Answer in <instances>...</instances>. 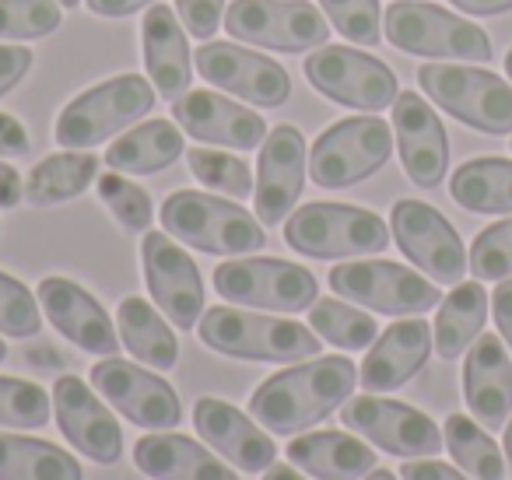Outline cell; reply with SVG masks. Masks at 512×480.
<instances>
[{
    "instance_id": "10",
    "label": "cell",
    "mask_w": 512,
    "mask_h": 480,
    "mask_svg": "<svg viewBox=\"0 0 512 480\" xmlns=\"http://www.w3.org/2000/svg\"><path fill=\"white\" fill-rule=\"evenodd\" d=\"M302 71L316 92L358 113H383L400 95L397 74L379 57L351 46H320L306 57Z\"/></svg>"
},
{
    "instance_id": "23",
    "label": "cell",
    "mask_w": 512,
    "mask_h": 480,
    "mask_svg": "<svg viewBox=\"0 0 512 480\" xmlns=\"http://www.w3.org/2000/svg\"><path fill=\"white\" fill-rule=\"evenodd\" d=\"M36 295H39V305H43L46 319H50L71 344H78L81 351H88V354H99V358H116V354H120L116 326L109 323V312L102 309L92 291L67 281V277H43Z\"/></svg>"
},
{
    "instance_id": "54",
    "label": "cell",
    "mask_w": 512,
    "mask_h": 480,
    "mask_svg": "<svg viewBox=\"0 0 512 480\" xmlns=\"http://www.w3.org/2000/svg\"><path fill=\"white\" fill-rule=\"evenodd\" d=\"M365 480H400V477H397V473L379 470V466H376V470H372V473H365Z\"/></svg>"
},
{
    "instance_id": "14",
    "label": "cell",
    "mask_w": 512,
    "mask_h": 480,
    "mask_svg": "<svg viewBox=\"0 0 512 480\" xmlns=\"http://www.w3.org/2000/svg\"><path fill=\"white\" fill-rule=\"evenodd\" d=\"M390 232L400 253L435 284H460L470 270L456 228L425 200H397L390 211Z\"/></svg>"
},
{
    "instance_id": "17",
    "label": "cell",
    "mask_w": 512,
    "mask_h": 480,
    "mask_svg": "<svg viewBox=\"0 0 512 480\" xmlns=\"http://www.w3.org/2000/svg\"><path fill=\"white\" fill-rule=\"evenodd\" d=\"M144 281L172 326L193 330L204 316V281L193 256L169 232H148L141 242Z\"/></svg>"
},
{
    "instance_id": "3",
    "label": "cell",
    "mask_w": 512,
    "mask_h": 480,
    "mask_svg": "<svg viewBox=\"0 0 512 480\" xmlns=\"http://www.w3.org/2000/svg\"><path fill=\"white\" fill-rule=\"evenodd\" d=\"M162 225L172 239L211 256H246L264 249L267 242L260 218L242 211L232 200L197 190H179L172 197H165Z\"/></svg>"
},
{
    "instance_id": "46",
    "label": "cell",
    "mask_w": 512,
    "mask_h": 480,
    "mask_svg": "<svg viewBox=\"0 0 512 480\" xmlns=\"http://www.w3.org/2000/svg\"><path fill=\"white\" fill-rule=\"evenodd\" d=\"M32 141L25 134V127L11 113H0V155L4 158H22L29 155Z\"/></svg>"
},
{
    "instance_id": "29",
    "label": "cell",
    "mask_w": 512,
    "mask_h": 480,
    "mask_svg": "<svg viewBox=\"0 0 512 480\" xmlns=\"http://www.w3.org/2000/svg\"><path fill=\"white\" fill-rule=\"evenodd\" d=\"M116 330L120 340L130 354H134L141 365H151L158 372H169L179 361V340L172 333L169 319L141 295H130L116 309Z\"/></svg>"
},
{
    "instance_id": "30",
    "label": "cell",
    "mask_w": 512,
    "mask_h": 480,
    "mask_svg": "<svg viewBox=\"0 0 512 480\" xmlns=\"http://www.w3.org/2000/svg\"><path fill=\"white\" fill-rule=\"evenodd\" d=\"M488 319V291L481 281H460L446 298L439 302V316L432 326L435 354L446 361H456L460 354L470 351L484 330Z\"/></svg>"
},
{
    "instance_id": "12",
    "label": "cell",
    "mask_w": 512,
    "mask_h": 480,
    "mask_svg": "<svg viewBox=\"0 0 512 480\" xmlns=\"http://www.w3.org/2000/svg\"><path fill=\"white\" fill-rule=\"evenodd\" d=\"M221 25L232 39L281 53L320 50L330 39V22L309 0H232Z\"/></svg>"
},
{
    "instance_id": "24",
    "label": "cell",
    "mask_w": 512,
    "mask_h": 480,
    "mask_svg": "<svg viewBox=\"0 0 512 480\" xmlns=\"http://www.w3.org/2000/svg\"><path fill=\"white\" fill-rule=\"evenodd\" d=\"M463 396L477 421L488 431L505 428L512 414V358L502 337L481 333L463 361Z\"/></svg>"
},
{
    "instance_id": "7",
    "label": "cell",
    "mask_w": 512,
    "mask_h": 480,
    "mask_svg": "<svg viewBox=\"0 0 512 480\" xmlns=\"http://www.w3.org/2000/svg\"><path fill=\"white\" fill-rule=\"evenodd\" d=\"M418 85L442 113L481 134H512V85L481 67L421 64Z\"/></svg>"
},
{
    "instance_id": "53",
    "label": "cell",
    "mask_w": 512,
    "mask_h": 480,
    "mask_svg": "<svg viewBox=\"0 0 512 480\" xmlns=\"http://www.w3.org/2000/svg\"><path fill=\"white\" fill-rule=\"evenodd\" d=\"M505 463H509V473H512V421L505 424Z\"/></svg>"
},
{
    "instance_id": "16",
    "label": "cell",
    "mask_w": 512,
    "mask_h": 480,
    "mask_svg": "<svg viewBox=\"0 0 512 480\" xmlns=\"http://www.w3.org/2000/svg\"><path fill=\"white\" fill-rule=\"evenodd\" d=\"M92 386L109 407L148 431H172L183 421V403L176 389L137 361L102 358L99 365H92Z\"/></svg>"
},
{
    "instance_id": "1",
    "label": "cell",
    "mask_w": 512,
    "mask_h": 480,
    "mask_svg": "<svg viewBox=\"0 0 512 480\" xmlns=\"http://www.w3.org/2000/svg\"><path fill=\"white\" fill-rule=\"evenodd\" d=\"M358 368L351 358H309L274 372L249 396V414L274 435H299L351 400Z\"/></svg>"
},
{
    "instance_id": "38",
    "label": "cell",
    "mask_w": 512,
    "mask_h": 480,
    "mask_svg": "<svg viewBox=\"0 0 512 480\" xmlns=\"http://www.w3.org/2000/svg\"><path fill=\"white\" fill-rule=\"evenodd\" d=\"M50 393L39 382L0 375V428H46Z\"/></svg>"
},
{
    "instance_id": "2",
    "label": "cell",
    "mask_w": 512,
    "mask_h": 480,
    "mask_svg": "<svg viewBox=\"0 0 512 480\" xmlns=\"http://www.w3.org/2000/svg\"><path fill=\"white\" fill-rule=\"evenodd\" d=\"M197 333L211 351L239 361H309L320 358L323 340L295 319L260 316L239 305H214L200 316Z\"/></svg>"
},
{
    "instance_id": "39",
    "label": "cell",
    "mask_w": 512,
    "mask_h": 480,
    "mask_svg": "<svg viewBox=\"0 0 512 480\" xmlns=\"http://www.w3.org/2000/svg\"><path fill=\"white\" fill-rule=\"evenodd\" d=\"M60 0H0V39H43L60 29Z\"/></svg>"
},
{
    "instance_id": "48",
    "label": "cell",
    "mask_w": 512,
    "mask_h": 480,
    "mask_svg": "<svg viewBox=\"0 0 512 480\" xmlns=\"http://www.w3.org/2000/svg\"><path fill=\"white\" fill-rule=\"evenodd\" d=\"M400 480H467V477L460 470H453L449 463H435L432 456H425L421 463L414 459V463L400 466Z\"/></svg>"
},
{
    "instance_id": "21",
    "label": "cell",
    "mask_w": 512,
    "mask_h": 480,
    "mask_svg": "<svg viewBox=\"0 0 512 480\" xmlns=\"http://www.w3.org/2000/svg\"><path fill=\"white\" fill-rule=\"evenodd\" d=\"M393 137L411 183L421 190H435L446 179L449 137L439 113L418 92H400L393 102Z\"/></svg>"
},
{
    "instance_id": "42",
    "label": "cell",
    "mask_w": 512,
    "mask_h": 480,
    "mask_svg": "<svg viewBox=\"0 0 512 480\" xmlns=\"http://www.w3.org/2000/svg\"><path fill=\"white\" fill-rule=\"evenodd\" d=\"M43 330V312L39 295H32L18 277L0 270V333L8 337H36Z\"/></svg>"
},
{
    "instance_id": "6",
    "label": "cell",
    "mask_w": 512,
    "mask_h": 480,
    "mask_svg": "<svg viewBox=\"0 0 512 480\" xmlns=\"http://www.w3.org/2000/svg\"><path fill=\"white\" fill-rule=\"evenodd\" d=\"M151 106H155L151 81L137 78V74H120V78L102 81L67 102L64 113L57 116L53 137L71 151H88L95 144H106L109 137L137 123L141 116H148Z\"/></svg>"
},
{
    "instance_id": "31",
    "label": "cell",
    "mask_w": 512,
    "mask_h": 480,
    "mask_svg": "<svg viewBox=\"0 0 512 480\" xmlns=\"http://www.w3.org/2000/svg\"><path fill=\"white\" fill-rule=\"evenodd\" d=\"M179 155H183V130L172 127L169 120H148L109 144L106 165L123 176H151L169 169Z\"/></svg>"
},
{
    "instance_id": "49",
    "label": "cell",
    "mask_w": 512,
    "mask_h": 480,
    "mask_svg": "<svg viewBox=\"0 0 512 480\" xmlns=\"http://www.w3.org/2000/svg\"><path fill=\"white\" fill-rule=\"evenodd\" d=\"M25 200V183L8 162H0V211H11Z\"/></svg>"
},
{
    "instance_id": "33",
    "label": "cell",
    "mask_w": 512,
    "mask_h": 480,
    "mask_svg": "<svg viewBox=\"0 0 512 480\" xmlns=\"http://www.w3.org/2000/svg\"><path fill=\"white\" fill-rule=\"evenodd\" d=\"M0 480H85L67 449L43 438L0 431Z\"/></svg>"
},
{
    "instance_id": "15",
    "label": "cell",
    "mask_w": 512,
    "mask_h": 480,
    "mask_svg": "<svg viewBox=\"0 0 512 480\" xmlns=\"http://www.w3.org/2000/svg\"><path fill=\"white\" fill-rule=\"evenodd\" d=\"M193 64L214 88L249 102V106L278 109L292 99V78L278 60L235 43H204L193 53Z\"/></svg>"
},
{
    "instance_id": "44",
    "label": "cell",
    "mask_w": 512,
    "mask_h": 480,
    "mask_svg": "<svg viewBox=\"0 0 512 480\" xmlns=\"http://www.w3.org/2000/svg\"><path fill=\"white\" fill-rule=\"evenodd\" d=\"M221 8H225V0H176L179 22L193 39H211L218 32Z\"/></svg>"
},
{
    "instance_id": "56",
    "label": "cell",
    "mask_w": 512,
    "mask_h": 480,
    "mask_svg": "<svg viewBox=\"0 0 512 480\" xmlns=\"http://www.w3.org/2000/svg\"><path fill=\"white\" fill-rule=\"evenodd\" d=\"M60 4H64V8H78L81 0H60Z\"/></svg>"
},
{
    "instance_id": "28",
    "label": "cell",
    "mask_w": 512,
    "mask_h": 480,
    "mask_svg": "<svg viewBox=\"0 0 512 480\" xmlns=\"http://www.w3.org/2000/svg\"><path fill=\"white\" fill-rule=\"evenodd\" d=\"M285 456L316 480H358L376 470V452L344 431H313L288 442Z\"/></svg>"
},
{
    "instance_id": "32",
    "label": "cell",
    "mask_w": 512,
    "mask_h": 480,
    "mask_svg": "<svg viewBox=\"0 0 512 480\" xmlns=\"http://www.w3.org/2000/svg\"><path fill=\"white\" fill-rule=\"evenodd\" d=\"M449 197L474 214H512V162L470 158L449 179Z\"/></svg>"
},
{
    "instance_id": "43",
    "label": "cell",
    "mask_w": 512,
    "mask_h": 480,
    "mask_svg": "<svg viewBox=\"0 0 512 480\" xmlns=\"http://www.w3.org/2000/svg\"><path fill=\"white\" fill-rule=\"evenodd\" d=\"M327 22L344 39L362 46H376L383 39V25H379V0H320Z\"/></svg>"
},
{
    "instance_id": "4",
    "label": "cell",
    "mask_w": 512,
    "mask_h": 480,
    "mask_svg": "<svg viewBox=\"0 0 512 480\" xmlns=\"http://www.w3.org/2000/svg\"><path fill=\"white\" fill-rule=\"evenodd\" d=\"M285 242L309 260H348L383 253L390 246V225L365 207L313 200L285 218Z\"/></svg>"
},
{
    "instance_id": "9",
    "label": "cell",
    "mask_w": 512,
    "mask_h": 480,
    "mask_svg": "<svg viewBox=\"0 0 512 480\" xmlns=\"http://www.w3.org/2000/svg\"><path fill=\"white\" fill-rule=\"evenodd\" d=\"M214 288L225 302L267 312H306L320 295L313 270L292 260H267V256H242L214 267Z\"/></svg>"
},
{
    "instance_id": "55",
    "label": "cell",
    "mask_w": 512,
    "mask_h": 480,
    "mask_svg": "<svg viewBox=\"0 0 512 480\" xmlns=\"http://www.w3.org/2000/svg\"><path fill=\"white\" fill-rule=\"evenodd\" d=\"M505 74L512 78V50H509V57H505Z\"/></svg>"
},
{
    "instance_id": "51",
    "label": "cell",
    "mask_w": 512,
    "mask_h": 480,
    "mask_svg": "<svg viewBox=\"0 0 512 480\" xmlns=\"http://www.w3.org/2000/svg\"><path fill=\"white\" fill-rule=\"evenodd\" d=\"M456 11H463V15H502V11H512V0H449Z\"/></svg>"
},
{
    "instance_id": "26",
    "label": "cell",
    "mask_w": 512,
    "mask_h": 480,
    "mask_svg": "<svg viewBox=\"0 0 512 480\" xmlns=\"http://www.w3.org/2000/svg\"><path fill=\"white\" fill-rule=\"evenodd\" d=\"M141 46L148 78L155 81L158 95L176 102L179 95L190 92L193 81V57L186 43V29L169 4H151L141 22Z\"/></svg>"
},
{
    "instance_id": "37",
    "label": "cell",
    "mask_w": 512,
    "mask_h": 480,
    "mask_svg": "<svg viewBox=\"0 0 512 480\" xmlns=\"http://www.w3.org/2000/svg\"><path fill=\"white\" fill-rule=\"evenodd\" d=\"M190 162L193 179L207 186V190H218L232 200H246L253 193V176H249V165L235 155H225V151H214V148H193L186 155Z\"/></svg>"
},
{
    "instance_id": "41",
    "label": "cell",
    "mask_w": 512,
    "mask_h": 480,
    "mask_svg": "<svg viewBox=\"0 0 512 480\" xmlns=\"http://www.w3.org/2000/svg\"><path fill=\"white\" fill-rule=\"evenodd\" d=\"M470 274L477 281H505L512 277V218L488 225L470 246Z\"/></svg>"
},
{
    "instance_id": "5",
    "label": "cell",
    "mask_w": 512,
    "mask_h": 480,
    "mask_svg": "<svg viewBox=\"0 0 512 480\" xmlns=\"http://www.w3.org/2000/svg\"><path fill=\"white\" fill-rule=\"evenodd\" d=\"M383 29L397 50L414 53V57L488 64L495 53L481 25L467 22L439 4H425V0H393L386 8Z\"/></svg>"
},
{
    "instance_id": "22",
    "label": "cell",
    "mask_w": 512,
    "mask_h": 480,
    "mask_svg": "<svg viewBox=\"0 0 512 480\" xmlns=\"http://www.w3.org/2000/svg\"><path fill=\"white\" fill-rule=\"evenodd\" d=\"M193 428L221 459L246 473L267 470L278 459V445L253 421V414H242L239 407L218 396H200L193 403Z\"/></svg>"
},
{
    "instance_id": "11",
    "label": "cell",
    "mask_w": 512,
    "mask_h": 480,
    "mask_svg": "<svg viewBox=\"0 0 512 480\" xmlns=\"http://www.w3.org/2000/svg\"><path fill=\"white\" fill-rule=\"evenodd\" d=\"M330 288L344 302L365 305L383 316H421L442 302L435 281L390 260H355L330 270Z\"/></svg>"
},
{
    "instance_id": "25",
    "label": "cell",
    "mask_w": 512,
    "mask_h": 480,
    "mask_svg": "<svg viewBox=\"0 0 512 480\" xmlns=\"http://www.w3.org/2000/svg\"><path fill=\"white\" fill-rule=\"evenodd\" d=\"M432 326L425 319H400L383 330L362 361V386L369 393H393L425 368L432 354Z\"/></svg>"
},
{
    "instance_id": "50",
    "label": "cell",
    "mask_w": 512,
    "mask_h": 480,
    "mask_svg": "<svg viewBox=\"0 0 512 480\" xmlns=\"http://www.w3.org/2000/svg\"><path fill=\"white\" fill-rule=\"evenodd\" d=\"M88 11H95V15L102 18H123V15H134V11L148 8V4H155V0H85Z\"/></svg>"
},
{
    "instance_id": "57",
    "label": "cell",
    "mask_w": 512,
    "mask_h": 480,
    "mask_svg": "<svg viewBox=\"0 0 512 480\" xmlns=\"http://www.w3.org/2000/svg\"><path fill=\"white\" fill-rule=\"evenodd\" d=\"M8 358V347H4V340H0V361Z\"/></svg>"
},
{
    "instance_id": "8",
    "label": "cell",
    "mask_w": 512,
    "mask_h": 480,
    "mask_svg": "<svg viewBox=\"0 0 512 480\" xmlns=\"http://www.w3.org/2000/svg\"><path fill=\"white\" fill-rule=\"evenodd\" d=\"M393 151V130L379 116H348L316 137L309 151V179L323 190H344L376 176Z\"/></svg>"
},
{
    "instance_id": "13",
    "label": "cell",
    "mask_w": 512,
    "mask_h": 480,
    "mask_svg": "<svg viewBox=\"0 0 512 480\" xmlns=\"http://www.w3.org/2000/svg\"><path fill=\"white\" fill-rule=\"evenodd\" d=\"M344 428L358 431L362 438H369L372 445H379L390 456L404 459H425L439 456L446 438H442L439 424L425 414V410L411 407V403L386 400V396H351L341 407Z\"/></svg>"
},
{
    "instance_id": "36",
    "label": "cell",
    "mask_w": 512,
    "mask_h": 480,
    "mask_svg": "<svg viewBox=\"0 0 512 480\" xmlns=\"http://www.w3.org/2000/svg\"><path fill=\"white\" fill-rule=\"evenodd\" d=\"M309 330L341 351H365L379 337L376 319L341 298H316L309 305Z\"/></svg>"
},
{
    "instance_id": "34",
    "label": "cell",
    "mask_w": 512,
    "mask_h": 480,
    "mask_svg": "<svg viewBox=\"0 0 512 480\" xmlns=\"http://www.w3.org/2000/svg\"><path fill=\"white\" fill-rule=\"evenodd\" d=\"M99 179V158L88 151H64L50 155L29 172L25 179V200L32 207H53L74 200Z\"/></svg>"
},
{
    "instance_id": "35",
    "label": "cell",
    "mask_w": 512,
    "mask_h": 480,
    "mask_svg": "<svg viewBox=\"0 0 512 480\" xmlns=\"http://www.w3.org/2000/svg\"><path fill=\"white\" fill-rule=\"evenodd\" d=\"M446 449L453 456V463H460L463 473H470L474 480H505V459L502 449L495 445V438L488 435L484 424H477L467 414H449L446 428Z\"/></svg>"
},
{
    "instance_id": "27",
    "label": "cell",
    "mask_w": 512,
    "mask_h": 480,
    "mask_svg": "<svg viewBox=\"0 0 512 480\" xmlns=\"http://www.w3.org/2000/svg\"><path fill=\"white\" fill-rule=\"evenodd\" d=\"M134 463L151 480H239L232 466L186 435H144L134 445Z\"/></svg>"
},
{
    "instance_id": "45",
    "label": "cell",
    "mask_w": 512,
    "mask_h": 480,
    "mask_svg": "<svg viewBox=\"0 0 512 480\" xmlns=\"http://www.w3.org/2000/svg\"><path fill=\"white\" fill-rule=\"evenodd\" d=\"M32 71V50L25 46H0V95H8Z\"/></svg>"
},
{
    "instance_id": "40",
    "label": "cell",
    "mask_w": 512,
    "mask_h": 480,
    "mask_svg": "<svg viewBox=\"0 0 512 480\" xmlns=\"http://www.w3.org/2000/svg\"><path fill=\"white\" fill-rule=\"evenodd\" d=\"M95 186H99L102 204L120 218L123 228H130V232H148V225L155 221V207H151L148 190H141V186L130 183L123 172H113V169L95 179Z\"/></svg>"
},
{
    "instance_id": "18",
    "label": "cell",
    "mask_w": 512,
    "mask_h": 480,
    "mask_svg": "<svg viewBox=\"0 0 512 480\" xmlns=\"http://www.w3.org/2000/svg\"><path fill=\"white\" fill-rule=\"evenodd\" d=\"M306 183V137L292 123L267 130L260 165H256L253 207L260 225H278L292 214Z\"/></svg>"
},
{
    "instance_id": "52",
    "label": "cell",
    "mask_w": 512,
    "mask_h": 480,
    "mask_svg": "<svg viewBox=\"0 0 512 480\" xmlns=\"http://www.w3.org/2000/svg\"><path fill=\"white\" fill-rule=\"evenodd\" d=\"M264 480H306V473L299 466H288V463H271L264 470Z\"/></svg>"
},
{
    "instance_id": "47",
    "label": "cell",
    "mask_w": 512,
    "mask_h": 480,
    "mask_svg": "<svg viewBox=\"0 0 512 480\" xmlns=\"http://www.w3.org/2000/svg\"><path fill=\"white\" fill-rule=\"evenodd\" d=\"M491 312H495V326H498V337L509 344L512 351V277L498 281L495 295H491Z\"/></svg>"
},
{
    "instance_id": "19",
    "label": "cell",
    "mask_w": 512,
    "mask_h": 480,
    "mask_svg": "<svg viewBox=\"0 0 512 480\" xmlns=\"http://www.w3.org/2000/svg\"><path fill=\"white\" fill-rule=\"evenodd\" d=\"M53 410L64 438L99 466H113L123 456V431L113 410L92 393L78 375H60L53 386Z\"/></svg>"
},
{
    "instance_id": "20",
    "label": "cell",
    "mask_w": 512,
    "mask_h": 480,
    "mask_svg": "<svg viewBox=\"0 0 512 480\" xmlns=\"http://www.w3.org/2000/svg\"><path fill=\"white\" fill-rule=\"evenodd\" d=\"M172 116H176L179 130L190 134L193 141L218 144V148L249 151L264 144L267 137L264 116L225 99L221 92H211V88H193V92L179 95L172 102Z\"/></svg>"
}]
</instances>
